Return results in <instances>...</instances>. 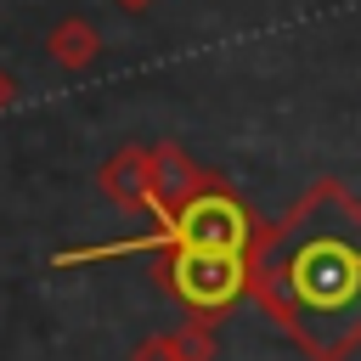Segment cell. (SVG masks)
<instances>
[{
  "label": "cell",
  "mask_w": 361,
  "mask_h": 361,
  "mask_svg": "<svg viewBox=\"0 0 361 361\" xmlns=\"http://www.w3.org/2000/svg\"><path fill=\"white\" fill-rule=\"evenodd\" d=\"M248 288L310 361H344L361 344V203L316 180L271 231H254Z\"/></svg>",
  "instance_id": "1"
},
{
  "label": "cell",
  "mask_w": 361,
  "mask_h": 361,
  "mask_svg": "<svg viewBox=\"0 0 361 361\" xmlns=\"http://www.w3.org/2000/svg\"><path fill=\"white\" fill-rule=\"evenodd\" d=\"M169 288H175L197 316H214V310H226V305H237V299L248 293V254L180 243L175 259H169Z\"/></svg>",
  "instance_id": "2"
},
{
  "label": "cell",
  "mask_w": 361,
  "mask_h": 361,
  "mask_svg": "<svg viewBox=\"0 0 361 361\" xmlns=\"http://www.w3.org/2000/svg\"><path fill=\"white\" fill-rule=\"evenodd\" d=\"M175 243H192V248H226V254H248L254 248V220H248V209L231 197V192H220V186H209V192H197L180 214H175Z\"/></svg>",
  "instance_id": "3"
},
{
  "label": "cell",
  "mask_w": 361,
  "mask_h": 361,
  "mask_svg": "<svg viewBox=\"0 0 361 361\" xmlns=\"http://www.w3.org/2000/svg\"><path fill=\"white\" fill-rule=\"evenodd\" d=\"M147 158H152V180H147V192H152L164 209H175V214H180L197 192H209V186H214V180H203V175L175 152V147H158V152H147Z\"/></svg>",
  "instance_id": "4"
},
{
  "label": "cell",
  "mask_w": 361,
  "mask_h": 361,
  "mask_svg": "<svg viewBox=\"0 0 361 361\" xmlns=\"http://www.w3.org/2000/svg\"><path fill=\"white\" fill-rule=\"evenodd\" d=\"M51 51H56V62H68V68H85V62L96 56V28H90V23H79V17H68V23H56V34H51Z\"/></svg>",
  "instance_id": "5"
},
{
  "label": "cell",
  "mask_w": 361,
  "mask_h": 361,
  "mask_svg": "<svg viewBox=\"0 0 361 361\" xmlns=\"http://www.w3.org/2000/svg\"><path fill=\"white\" fill-rule=\"evenodd\" d=\"M169 344V361H209V350H214V338H209V327L203 322H192V327H180L175 338H164Z\"/></svg>",
  "instance_id": "6"
},
{
  "label": "cell",
  "mask_w": 361,
  "mask_h": 361,
  "mask_svg": "<svg viewBox=\"0 0 361 361\" xmlns=\"http://www.w3.org/2000/svg\"><path fill=\"white\" fill-rule=\"evenodd\" d=\"M113 6H124V11H147L152 0H113Z\"/></svg>",
  "instance_id": "7"
},
{
  "label": "cell",
  "mask_w": 361,
  "mask_h": 361,
  "mask_svg": "<svg viewBox=\"0 0 361 361\" xmlns=\"http://www.w3.org/2000/svg\"><path fill=\"white\" fill-rule=\"evenodd\" d=\"M0 102H6V79H0Z\"/></svg>",
  "instance_id": "8"
}]
</instances>
